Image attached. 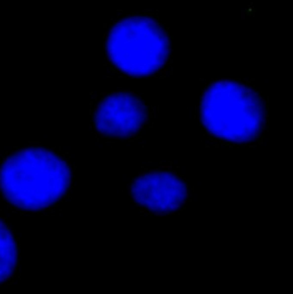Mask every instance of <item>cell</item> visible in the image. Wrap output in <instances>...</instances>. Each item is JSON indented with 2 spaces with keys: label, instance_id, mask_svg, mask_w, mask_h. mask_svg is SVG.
I'll list each match as a JSON object with an SVG mask.
<instances>
[{
  "label": "cell",
  "instance_id": "obj_1",
  "mask_svg": "<svg viewBox=\"0 0 293 294\" xmlns=\"http://www.w3.org/2000/svg\"><path fill=\"white\" fill-rule=\"evenodd\" d=\"M73 165L55 149L26 147L0 160V203L17 214L45 215L72 197Z\"/></svg>",
  "mask_w": 293,
  "mask_h": 294
},
{
  "label": "cell",
  "instance_id": "obj_2",
  "mask_svg": "<svg viewBox=\"0 0 293 294\" xmlns=\"http://www.w3.org/2000/svg\"><path fill=\"white\" fill-rule=\"evenodd\" d=\"M199 120L204 134L223 145L259 143L267 125L261 95L239 80H216L203 89Z\"/></svg>",
  "mask_w": 293,
  "mask_h": 294
},
{
  "label": "cell",
  "instance_id": "obj_3",
  "mask_svg": "<svg viewBox=\"0 0 293 294\" xmlns=\"http://www.w3.org/2000/svg\"><path fill=\"white\" fill-rule=\"evenodd\" d=\"M104 59L110 71L129 77H154L167 69L171 39L149 12L117 15L105 28Z\"/></svg>",
  "mask_w": 293,
  "mask_h": 294
},
{
  "label": "cell",
  "instance_id": "obj_4",
  "mask_svg": "<svg viewBox=\"0 0 293 294\" xmlns=\"http://www.w3.org/2000/svg\"><path fill=\"white\" fill-rule=\"evenodd\" d=\"M150 119L151 108L131 92L100 93L92 101V128L104 141H131L141 134Z\"/></svg>",
  "mask_w": 293,
  "mask_h": 294
},
{
  "label": "cell",
  "instance_id": "obj_5",
  "mask_svg": "<svg viewBox=\"0 0 293 294\" xmlns=\"http://www.w3.org/2000/svg\"><path fill=\"white\" fill-rule=\"evenodd\" d=\"M129 197L134 208L143 214H179L189 203L190 190L176 169L161 165L144 169L134 178Z\"/></svg>",
  "mask_w": 293,
  "mask_h": 294
},
{
  "label": "cell",
  "instance_id": "obj_6",
  "mask_svg": "<svg viewBox=\"0 0 293 294\" xmlns=\"http://www.w3.org/2000/svg\"><path fill=\"white\" fill-rule=\"evenodd\" d=\"M20 271L17 239L7 221L0 215V284L13 282Z\"/></svg>",
  "mask_w": 293,
  "mask_h": 294
}]
</instances>
